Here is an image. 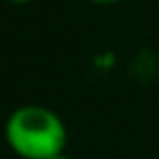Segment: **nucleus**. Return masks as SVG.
I'll return each instance as SVG.
<instances>
[{
	"label": "nucleus",
	"mask_w": 159,
	"mask_h": 159,
	"mask_svg": "<svg viewBox=\"0 0 159 159\" xmlns=\"http://www.w3.org/2000/svg\"><path fill=\"white\" fill-rule=\"evenodd\" d=\"M5 142L20 159H50L65 152L67 127L45 104H20L5 119Z\"/></svg>",
	"instance_id": "f257e3e1"
},
{
	"label": "nucleus",
	"mask_w": 159,
	"mask_h": 159,
	"mask_svg": "<svg viewBox=\"0 0 159 159\" xmlns=\"http://www.w3.org/2000/svg\"><path fill=\"white\" fill-rule=\"evenodd\" d=\"M94 5H114V2H122V0H89Z\"/></svg>",
	"instance_id": "f03ea898"
},
{
	"label": "nucleus",
	"mask_w": 159,
	"mask_h": 159,
	"mask_svg": "<svg viewBox=\"0 0 159 159\" xmlns=\"http://www.w3.org/2000/svg\"><path fill=\"white\" fill-rule=\"evenodd\" d=\"M50 159H72V157H67L65 152H60V154H55V157H50Z\"/></svg>",
	"instance_id": "7ed1b4c3"
},
{
	"label": "nucleus",
	"mask_w": 159,
	"mask_h": 159,
	"mask_svg": "<svg viewBox=\"0 0 159 159\" xmlns=\"http://www.w3.org/2000/svg\"><path fill=\"white\" fill-rule=\"evenodd\" d=\"M10 2H17V5H22V2H32V0H10Z\"/></svg>",
	"instance_id": "20e7f679"
}]
</instances>
